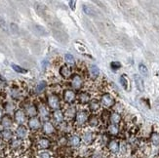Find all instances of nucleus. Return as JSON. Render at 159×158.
<instances>
[{
  "mask_svg": "<svg viewBox=\"0 0 159 158\" xmlns=\"http://www.w3.org/2000/svg\"><path fill=\"white\" fill-rule=\"evenodd\" d=\"M105 147H107V151L110 154L118 156L119 151H120V140H116V139L109 140Z\"/></svg>",
  "mask_w": 159,
  "mask_h": 158,
  "instance_id": "obj_4",
  "label": "nucleus"
},
{
  "mask_svg": "<svg viewBox=\"0 0 159 158\" xmlns=\"http://www.w3.org/2000/svg\"><path fill=\"white\" fill-rule=\"evenodd\" d=\"M85 85V83H84L82 77H81L79 74H74L72 76V79H71V86L74 90L76 91H80L81 89L83 88V86Z\"/></svg>",
  "mask_w": 159,
  "mask_h": 158,
  "instance_id": "obj_9",
  "label": "nucleus"
},
{
  "mask_svg": "<svg viewBox=\"0 0 159 158\" xmlns=\"http://www.w3.org/2000/svg\"><path fill=\"white\" fill-rule=\"evenodd\" d=\"M38 110H39V114L41 115L42 118H47L49 116V112L47 110V108L45 107L44 104H40L39 105V108H38Z\"/></svg>",
  "mask_w": 159,
  "mask_h": 158,
  "instance_id": "obj_30",
  "label": "nucleus"
},
{
  "mask_svg": "<svg viewBox=\"0 0 159 158\" xmlns=\"http://www.w3.org/2000/svg\"><path fill=\"white\" fill-rule=\"evenodd\" d=\"M134 80H135L137 89L139 90L140 92H144V80L142 79V77L139 76L138 74H135L134 75Z\"/></svg>",
  "mask_w": 159,
  "mask_h": 158,
  "instance_id": "obj_23",
  "label": "nucleus"
},
{
  "mask_svg": "<svg viewBox=\"0 0 159 158\" xmlns=\"http://www.w3.org/2000/svg\"><path fill=\"white\" fill-rule=\"evenodd\" d=\"M46 86H47V83H46L45 81H40L36 85V87H35V92H36V93H42L45 90Z\"/></svg>",
  "mask_w": 159,
  "mask_h": 158,
  "instance_id": "obj_32",
  "label": "nucleus"
},
{
  "mask_svg": "<svg viewBox=\"0 0 159 158\" xmlns=\"http://www.w3.org/2000/svg\"><path fill=\"white\" fill-rule=\"evenodd\" d=\"M59 72H60V75L65 79H68L71 76V68L68 65H62L59 69Z\"/></svg>",
  "mask_w": 159,
  "mask_h": 158,
  "instance_id": "obj_15",
  "label": "nucleus"
},
{
  "mask_svg": "<svg viewBox=\"0 0 159 158\" xmlns=\"http://www.w3.org/2000/svg\"><path fill=\"white\" fill-rule=\"evenodd\" d=\"M1 138L2 140H4V142H9V140H12L14 138V134L12 132V130L10 129H4L3 131L1 132Z\"/></svg>",
  "mask_w": 159,
  "mask_h": 158,
  "instance_id": "obj_21",
  "label": "nucleus"
},
{
  "mask_svg": "<svg viewBox=\"0 0 159 158\" xmlns=\"http://www.w3.org/2000/svg\"><path fill=\"white\" fill-rule=\"evenodd\" d=\"M36 158H54V157H53V154L47 151V150H40V151L37 152Z\"/></svg>",
  "mask_w": 159,
  "mask_h": 158,
  "instance_id": "obj_29",
  "label": "nucleus"
},
{
  "mask_svg": "<svg viewBox=\"0 0 159 158\" xmlns=\"http://www.w3.org/2000/svg\"><path fill=\"white\" fill-rule=\"evenodd\" d=\"M110 113L111 112L109 111L108 109H104L102 111V114H101V121L102 124H107V122L109 121V117H110Z\"/></svg>",
  "mask_w": 159,
  "mask_h": 158,
  "instance_id": "obj_26",
  "label": "nucleus"
},
{
  "mask_svg": "<svg viewBox=\"0 0 159 158\" xmlns=\"http://www.w3.org/2000/svg\"><path fill=\"white\" fill-rule=\"evenodd\" d=\"M107 132L111 136H117L120 132L119 125H114V124H108L107 126Z\"/></svg>",
  "mask_w": 159,
  "mask_h": 158,
  "instance_id": "obj_22",
  "label": "nucleus"
},
{
  "mask_svg": "<svg viewBox=\"0 0 159 158\" xmlns=\"http://www.w3.org/2000/svg\"><path fill=\"white\" fill-rule=\"evenodd\" d=\"M112 109H113L114 112H117L119 114H122V112L124 111V105H123L121 103H117L116 101V104H114V107H112Z\"/></svg>",
  "mask_w": 159,
  "mask_h": 158,
  "instance_id": "obj_31",
  "label": "nucleus"
},
{
  "mask_svg": "<svg viewBox=\"0 0 159 158\" xmlns=\"http://www.w3.org/2000/svg\"><path fill=\"white\" fill-rule=\"evenodd\" d=\"M139 70H140V72H141V74H142V75H144V76H147L148 75V69L144 64H140L139 65Z\"/></svg>",
  "mask_w": 159,
  "mask_h": 158,
  "instance_id": "obj_36",
  "label": "nucleus"
},
{
  "mask_svg": "<svg viewBox=\"0 0 159 158\" xmlns=\"http://www.w3.org/2000/svg\"><path fill=\"white\" fill-rule=\"evenodd\" d=\"M40 120L37 117H31L29 120V128L32 131H37L40 128Z\"/></svg>",
  "mask_w": 159,
  "mask_h": 158,
  "instance_id": "obj_17",
  "label": "nucleus"
},
{
  "mask_svg": "<svg viewBox=\"0 0 159 158\" xmlns=\"http://www.w3.org/2000/svg\"><path fill=\"white\" fill-rule=\"evenodd\" d=\"M101 123H102V121H101V118L99 117V115L92 113L90 116H89V119H88L87 127L90 128L91 130L92 129L100 128L101 127Z\"/></svg>",
  "mask_w": 159,
  "mask_h": 158,
  "instance_id": "obj_6",
  "label": "nucleus"
},
{
  "mask_svg": "<svg viewBox=\"0 0 159 158\" xmlns=\"http://www.w3.org/2000/svg\"><path fill=\"white\" fill-rule=\"evenodd\" d=\"M16 135L17 138L20 140H26L27 138V135H29V130L24 125H19L18 128L16 129Z\"/></svg>",
  "mask_w": 159,
  "mask_h": 158,
  "instance_id": "obj_12",
  "label": "nucleus"
},
{
  "mask_svg": "<svg viewBox=\"0 0 159 158\" xmlns=\"http://www.w3.org/2000/svg\"><path fill=\"white\" fill-rule=\"evenodd\" d=\"M83 131L81 132V140H82V143H84V146H92L93 143H95V140L97 139V136L95 134V132L93 130H91L90 128L85 127L82 129Z\"/></svg>",
  "mask_w": 159,
  "mask_h": 158,
  "instance_id": "obj_2",
  "label": "nucleus"
},
{
  "mask_svg": "<svg viewBox=\"0 0 159 158\" xmlns=\"http://www.w3.org/2000/svg\"><path fill=\"white\" fill-rule=\"evenodd\" d=\"M14 108H15V107H14V104L11 103V101H8L6 104H5V109L7 112H11L14 110Z\"/></svg>",
  "mask_w": 159,
  "mask_h": 158,
  "instance_id": "obj_38",
  "label": "nucleus"
},
{
  "mask_svg": "<svg viewBox=\"0 0 159 158\" xmlns=\"http://www.w3.org/2000/svg\"><path fill=\"white\" fill-rule=\"evenodd\" d=\"M120 83H121L122 87L124 88L125 90H128V80H127L125 74L120 76Z\"/></svg>",
  "mask_w": 159,
  "mask_h": 158,
  "instance_id": "obj_37",
  "label": "nucleus"
},
{
  "mask_svg": "<svg viewBox=\"0 0 159 158\" xmlns=\"http://www.w3.org/2000/svg\"><path fill=\"white\" fill-rule=\"evenodd\" d=\"M149 143L151 146H159V125L154 124L152 126V131L149 135Z\"/></svg>",
  "mask_w": 159,
  "mask_h": 158,
  "instance_id": "obj_5",
  "label": "nucleus"
},
{
  "mask_svg": "<svg viewBox=\"0 0 159 158\" xmlns=\"http://www.w3.org/2000/svg\"><path fill=\"white\" fill-rule=\"evenodd\" d=\"M89 109H80L76 112L75 118H74V127L79 128V129H84L87 127V122L89 119Z\"/></svg>",
  "mask_w": 159,
  "mask_h": 158,
  "instance_id": "obj_1",
  "label": "nucleus"
},
{
  "mask_svg": "<svg viewBox=\"0 0 159 158\" xmlns=\"http://www.w3.org/2000/svg\"><path fill=\"white\" fill-rule=\"evenodd\" d=\"M11 66H12V68H13L14 70H15L16 72H19V73H26V72H27V70H26V69L23 68L22 66H20V65H18L12 64Z\"/></svg>",
  "mask_w": 159,
  "mask_h": 158,
  "instance_id": "obj_35",
  "label": "nucleus"
},
{
  "mask_svg": "<svg viewBox=\"0 0 159 158\" xmlns=\"http://www.w3.org/2000/svg\"><path fill=\"white\" fill-rule=\"evenodd\" d=\"M122 115L117 113V112L112 111L110 113V117H109V122L110 124H114V125H119L122 121Z\"/></svg>",
  "mask_w": 159,
  "mask_h": 158,
  "instance_id": "obj_18",
  "label": "nucleus"
},
{
  "mask_svg": "<svg viewBox=\"0 0 159 158\" xmlns=\"http://www.w3.org/2000/svg\"><path fill=\"white\" fill-rule=\"evenodd\" d=\"M53 118H54V120L57 122V123H63V120H65V114H63V112L61 109H58V110H55L54 113H53Z\"/></svg>",
  "mask_w": 159,
  "mask_h": 158,
  "instance_id": "obj_24",
  "label": "nucleus"
},
{
  "mask_svg": "<svg viewBox=\"0 0 159 158\" xmlns=\"http://www.w3.org/2000/svg\"><path fill=\"white\" fill-rule=\"evenodd\" d=\"M1 125L5 129H9L13 125V119L10 114H5L3 115V117L1 119Z\"/></svg>",
  "mask_w": 159,
  "mask_h": 158,
  "instance_id": "obj_20",
  "label": "nucleus"
},
{
  "mask_svg": "<svg viewBox=\"0 0 159 158\" xmlns=\"http://www.w3.org/2000/svg\"><path fill=\"white\" fill-rule=\"evenodd\" d=\"M15 121L20 125H24V121H26V114L22 109H18L15 112Z\"/></svg>",
  "mask_w": 159,
  "mask_h": 158,
  "instance_id": "obj_19",
  "label": "nucleus"
},
{
  "mask_svg": "<svg viewBox=\"0 0 159 158\" xmlns=\"http://www.w3.org/2000/svg\"><path fill=\"white\" fill-rule=\"evenodd\" d=\"M76 108L72 107V105H69L68 107V108H66L65 110V118L66 119H68V120H71V119L75 118V115H76Z\"/></svg>",
  "mask_w": 159,
  "mask_h": 158,
  "instance_id": "obj_16",
  "label": "nucleus"
},
{
  "mask_svg": "<svg viewBox=\"0 0 159 158\" xmlns=\"http://www.w3.org/2000/svg\"><path fill=\"white\" fill-rule=\"evenodd\" d=\"M82 9H83V11L85 14H87V15H89V16H95L96 15V12H95V10L92 8V7L90 6H88V5H83L82 7Z\"/></svg>",
  "mask_w": 159,
  "mask_h": 158,
  "instance_id": "obj_33",
  "label": "nucleus"
},
{
  "mask_svg": "<svg viewBox=\"0 0 159 158\" xmlns=\"http://www.w3.org/2000/svg\"><path fill=\"white\" fill-rule=\"evenodd\" d=\"M43 132L46 135H52L55 132V127L51 122L46 121L43 124Z\"/></svg>",
  "mask_w": 159,
  "mask_h": 158,
  "instance_id": "obj_25",
  "label": "nucleus"
},
{
  "mask_svg": "<svg viewBox=\"0 0 159 158\" xmlns=\"http://www.w3.org/2000/svg\"><path fill=\"white\" fill-rule=\"evenodd\" d=\"M116 104L115 97L110 93H104L101 97V104L105 109H109L114 107V104Z\"/></svg>",
  "mask_w": 159,
  "mask_h": 158,
  "instance_id": "obj_3",
  "label": "nucleus"
},
{
  "mask_svg": "<svg viewBox=\"0 0 159 158\" xmlns=\"http://www.w3.org/2000/svg\"><path fill=\"white\" fill-rule=\"evenodd\" d=\"M2 115H3V110L1 109V108H0V118H1V117H3Z\"/></svg>",
  "mask_w": 159,
  "mask_h": 158,
  "instance_id": "obj_42",
  "label": "nucleus"
},
{
  "mask_svg": "<svg viewBox=\"0 0 159 158\" xmlns=\"http://www.w3.org/2000/svg\"><path fill=\"white\" fill-rule=\"evenodd\" d=\"M90 75L92 78H98L99 76H100V69H99V68L97 65H91L90 66Z\"/></svg>",
  "mask_w": 159,
  "mask_h": 158,
  "instance_id": "obj_28",
  "label": "nucleus"
},
{
  "mask_svg": "<svg viewBox=\"0 0 159 158\" xmlns=\"http://www.w3.org/2000/svg\"><path fill=\"white\" fill-rule=\"evenodd\" d=\"M26 110L27 115H29L30 118H31V117H35V115L37 114V109H36V107H35L33 104L26 105Z\"/></svg>",
  "mask_w": 159,
  "mask_h": 158,
  "instance_id": "obj_27",
  "label": "nucleus"
},
{
  "mask_svg": "<svg viewBox=\"0 0 159 158\" xmlns=\"http://www.w3.org/2000/svg\"><path fill=\"white\" fill-rule=\"evenodd\" d=\"M69 6H70V8H71L72 11H74L75 10V4H76V2L75 1H69Z\"/></svg>",
  "mask_w": 159,
  "mask_h": 158,
  "instance_id": "obj_41",
  "label": "nucleus"
},
{
  "mask_svg": "<svg viewBox=\"0 0 159 158\" xmlns=\"http://www.w3.org/2000/svg\"><path fill=\"white\" fill-rule=\"evenodd\" d=\"M101 108H102L101 101H99V100L97 99H93L89 103V108L88 109H89V111H91V113L97 114L101 110Z\"/></svg>",
  "mask_w": 159,
  "mask_h": 158,
  "instance_id": "obj_13",
  "label": "nucleus"
},
{
  "mask_svg": "<svg viewBox=\"0 0 159 158\" xmlns=\"http://www.w3.org/2000/svg\"><path fill=\"white\" fill-rule=\"evenodd\" d=\"M110 66H111V68L113 69V70H117L119 69L120 68H121V64H120L119 62H112L111 64H110Z\"/></svg>",
  "mask_w": 159,
  "mask_h": 158,
  "instance_id": "obj_39",
  "label": "nucleus"
},
{
  "mask_svg": "<svg viewBox=\"0 0 159 158\" xmlns=\"http://www.w3.org/2000/svg\"><path fill=\"white\" fill-rule=\"evenodd\" d=\"M63 100H65L66 103L72 104L73 101L76 100V95L72 90L66 89L65 90V92H63Z\"/></svg>",
  "mask_w": 159,
  "mask_h": 158,
  "instance_id": "obj_14",
  "label": "nucleus"
},
{
  "mask_svg": "<svg viewBox=\"0 0 159 158\" xmlns=\"http://www.w3.org/2000/svg\"><path fill=\"white\" fill-rule=\"evenodd\" d=\"M50 146H51L50 140L45 138V137H40V138L37 140V143H36L37 149L46 150V149H48L49 147H50Z\"/></svg>",
  "mask_w": 159,
  "mask_h": 158,
  "instance_id": "obj_10",
  "label": "nucleus"
},
{
  "mask_svg": "<svg viewBox=\"0 0 159 158\" xmlns=\"http://www.w3.org/2000/svg\"><path fill=\"white\" fill-rule=\"evenodd\" d=\"M68 145L73 147L75 149H78L79 147L83 145L82 143V140H81V137L77 134H71L69 135L68 138Z\"/></svg>",
  "mask_w": 159,
  "mask_h": 158,
  "instance_id": "obj_7",
  "label": "nucleus"
},
{
  "mask_svg": "<svg viewBox=\"0 0 159 158\" xmlns=\"http://www.w3.org/2000/svg\"><path fill=\"white\" fill-rule=\"evenodd\" d=\"M48 104L52 109L58 110L60 107H61V103H60V98L58 95L51 94L48 96Z\"/></svg>",
  "mask_w": 159,
  "mask_h": 158,
  "instance_id": "obj_8",
  "label": "nucleus"
},
{
  "mask_svg": "<svg viewBox=\"0 0 159 158\" xmlns=\"http://www.w3.org/2000/svg\"><path fill=\"white\" fill-rule=\"evenodd\" d=\"M77 100H78V103L82 105H85L87 104H89L90 101H92V97L91 94L87 91H84V92H81L78 97H77Z\"/></svg>",
  "mask_w": 159,
  "mask_h": 158,
  "instance_id": "obj_11",
  "label": "nucleus"
},
{
  "mask_svg": "<svg viewBox=\"0 0 159 158\" xmlns=\"http://www.w3.org/2000/svg\"><path fill=\"white\" fill-rule=\"evenodd\" d=\"M65 61L68 65H74L75 64V59L71 54H66L65 55Z\"/></svg>",
  "mask_w": 159,
  "mask_h": 158,
  "instance_id": "obj_34",
  "label": "nucleus"
},
{
  "mask_svg": "<svg viewBox=\"0 0 159 158\" xmlns=\"http://www.w3.org/2000/svg\"><path fill=\"white\" fill-rule=\"evenodd\" d=\"M11 29L13 31V33H18V32H19V29H18V26L16 24H11Z\"/></svg>",
  "mask_w": 159,
  "mask_h": 158,
  "instance_id": "obj_40",
  "label": "nucleus"
}]
</instances>
